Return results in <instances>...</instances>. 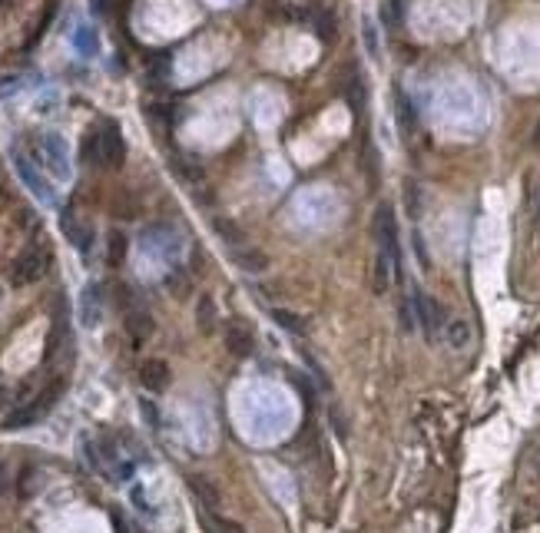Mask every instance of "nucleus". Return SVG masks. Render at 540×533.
I'll return each instance as SVG.
<instances>
[{
    "label": "nucleus",
    "mask_w": 540,
    "mask_h": 533,
    "mask_svg": "<svg viewBox=\"0 0 540 533\" xmlns=\"http://www.w3.org/2000/svg\"><path fill=\"white\" fill-rule=\"evenodd\" d=\"M411 305H415V318H418L424 338H428V341H437V338L444 335V328H448V315H444L441 302L415 289L411 291Z\"/></svg>",
    "instance_id": "f257e3e1"
},
{
    "label": "nucleus",
    "mask_w": 540,
    "mask_h": 533,
    "mask_svg": "<svg viewBox=\"0 0 540 533\" xmlns=\"http://www.w3.org/2000/svg\"><path fill=\"white\" fill-rule=\"evenodd\" d=\"M375 239H378V252H385L398 269H401V249H398V222H394V209L388 202H381L375 213Z\"/></svg>",
    "instance_id": "f03ea898"
},
{
    "label": "nucleus",
    "mask_w": 540,
    "mask_h": 533,
    "mask_svg": "<svg viewBox=\"0 0 540 533\" xmlns=\"http://www.w3.org/2000/svg\"><path fill=\"white\" fill-rule=\"evenodd\" d=\"M100 166L103 169H120L126 159V139H123L120 126L113 120H106L100 129Z\"/></svg>",
    "instance_id": "7ed1b4c3"
},
{
    "label": "nucleus",
    "mask_w": 540,
    "mask_h": 533,
    "mask_svg": "<svg viewBox=\"0 0 540 533\" xmlns=\"http://www.w3.org/2000/svg\"><path fill=\"white\" fill-rule=\"evenodd\" d=\"M44 272H46V255L44 252H24L20 259L10 265V285H33L37 278H44Z\"/></svg>",
    "instance_id": "20e7f679"
},
{
    "label": "nucleus",
    "mask_w": 540,
    "mask_h": 533,
    "mask_svg": "<svg viewBox=\"0 0 540 533\" xmlns=\"http://www.w3.org/2000/svg\"><path fill=\"white\" fill-rule=\"evenodd\" d=\"M225 252H229V259H232L236 269H242V272H249V275H262L265 269H269V255H265L262 249L249 245V242L232 245V249H225Z\"/></svg>",
    "instance_id": "39448f33"
},
{
    "label": "nucleus",
    "mask_w": 540,
    "mask_h": 533,
    "mask_svg": "<svg viewBox=\"0 0 540 533\" xmlns=\"http://www.w3.org/2000/svg\"><path fill=\"white\" fill-rule=\"evenodd\" d=\"M225 348L232 351L236 358H249V354H252L255 335H252V328H249L242 318H229V321H225Z\"/></svg>",
    "instance_id": "423d86ee"
},
{
    "label": "nucleus",
    "mask_w": 540,
    "mask_h": 533,
    "mask_svg": "<svg viewBox=\"0 0 540 533\" xmlns=\"http://www.w3.org/2000/svg\"><path fill=\"white\" fill-rule=\"evenodd\" d=\"M14 166H17V172H20V179L27 183V189H31L33 196L40 199V202H46V206H50V202H53V189H50V183H46L44 176L37 172V169H33V163H31V159H27L24 152H14Z\"/></svg>",
    "instance_id": "0eeeda50"
},
{
    "label": "nucleus",
    "mask_w": 540,
    "mask_h": 533,
    "mask_svg": "<svg viewBox=\"0 0 540 533\" xmlns=\"http://www.w3.org/2000/svg\"><path fill=\"white\" fill-rule=\"evenodd\" d=\"M186 487H189V494L195 497V503H199L202 510L219 514V507H223V494H219V487L212 484L209 477H202V473H189V477H186Z\"/></svg>",
    "instance_id": "6e6552de"
},
{
    "label": "nucleus",
    "mask_w": 540,
    "mask_h": 533,
    "mask_svg": "<svg viewBox=\"0 0 540 533\" xmlns=\"http://www.w3.org/2000/svg\"><path fill=\"white\" fill-rule=\"evenodd\" d=\"M60 232L73 242V249L80 252V255H90L93 249V228L87 226V222H80L73 213H63L60 215Z\"/></svg>",
    "instance_id": "1a4fd4ad"
},
{
    "label": "nucleus",
    "mask_w": 540,
    "mask_h": 533,
    "mask_svg": "<svg viewBox=\"0 0 540 533\" xmlns=\"http://www.w3.org/2000/svg\"><path fill=\"white\" fill-rule=\"evenodd\" d=\"M44 159H46V166L53 169L60 179H67L70 176V156H67V143H63L57 133H46L44 136Z\"/></svg>",
    "instance_id": "9d476101"
},
{
    "label": "nucleus",
    "mask_w": 540,
    "mask_h": 533,
    "mask_svg": "<svg viewBox=\"0 0 540 533\" xmlns=\"http://www.w3.org/2000/svg\"><path fill=\"white\" fill-rule=\"evenodd\" d=\"M139 381H143V388L153 391V395H159L169 388V365L159 361V358H150V361H143L139 368Z\"/></svg>",
    "instance_id": "9b49d317"
},
{
    "label": "nucleus",
    "mask_w": 540,
    "mask_h": 533,
    "mask_svg": "<svg viewBox=\"0 0 540 533\" xmlns=\"http://www.w3.org/2000/svg\"><path fill=\"white\" fill-rule=\"evenodd\" d=\"M153 328H156V325H153V315L143 305H136V308L126 311V332H130V338H133L136 345H143V341L153 335Z\"/></svg>",
    "instance_id": "f8f14e48"
},
{
    "label": "nucleus",
    "mask_w": 540,
    "mask_h": 533,
    "mask_svg": "<svg viewBox=\"0 0 540 533\" xmlns=\"http://www.w3.org/2000/svg\"><path fill=\"white\" fill-rule=\"evenodd\" d=\"M80 315H83V325H100V315H103V295H100V285H96V282H90V285L83 289Z\"/></svg>",
    "instance_id": "ddd939ff"
},
{
    "label": "nucleus",
    "mask_w": 540,
    "mask_h": 533,
    "mask_svg": "<svg viewBox=\"0 0 540 533\" xmlns=\"http://www.w3.org/2000/svg\"><path fill=\"white\" fill-rule=\"evenodd\" d=\"M272 318H275V325L282 332H288V335H295V338H302L308 332V321L302 318V315H295V311H288V308H272Z\"/></svg>",
    "instance_id": "4468645a"
},
{
    "label": "nucleus",
    "mask_w": 540,
    "mask_h": 533,
    "mask_svg": "<svg viewBox=\"0 0 540 533\" xmlns=\"http://www.w3.org/2000/svg\"><path fill=\"white\" fill-rule=\"evenodd\" d=\"M126 249H130L126 235H123L120 228H113V232L106 235V262H110L113 269H120L123 259H126Z\"/></svg>",
    "instance_id": "2eb2a0df"
},
{
    "label": "nucleus",
    "mask_w": 540,
    "mask_h": 533,
    "mask_svg": "<svg viewBox=\"0 0 540 533\" xmlns=\"http://www.w3.org/2000/svg\"><path fill=\"white\" fill-rule=\"evenodd\" d=\"M40 417H44V414L37 411V404H24V408H17V411L3 421V427H7V431H24V427L37 424Z\"/></svg>",
    "instance_id": "dca6fc26"
},
{
    "label": "nucleus",
    "mask_w": 540,
    "mask_h": 533,
    "mask_svg": "<svg viewBox=\"0 0 540 533\" xmlns=\"http://www.w3.org/2000/svg\"><path fill=\"white\" fill-rule=\"evenodd\" d=\"M195 321H199V328H202L206 335L216 328L219 315H216V302H212V295H199V302H195Z\"/></svg>",
    "instance_id": "f3484780"
},
{
    "label": "nucleus",
    "mask_w": 540,
    "mask_h": 533,
    "mask_svg": "<svg viewBox=\"0 0 540 533\" xmlns=\"http://www.w3.org/2000/svg\"><path fill=\"white\" fill-rule=\"evenodd\" d=\"M444 338H448V345L454 351L467 348V341H471V325H467L464 318H451L448 328H444Z\"/></svg>",
    "instance_id": "a211bd4d"
},
{
    "label": "nucleus",
    "mask_w": 540,
    "mask_h": 533,
    "mask_svg": "<svg viewBox=\"0 0 540 533\" xmlns=\"http://www.w3.org/2000/svg\"><path fill=\"white\" fill-rule=\"evenodd\" d=\"M113 213L120 215V219H136V213H139V206H136V199L126 192V189H120L116 196H113Z\"/></svg>",
    "instance_id": "6ab92c4d"
},
{
    "label": "nucleus",
    "mask_w": 540,
    "mask_h": 533,
    "mask_svg": "<svg viewBox=\"0 0 540 533\" xmlns=\"http://www.w3.org/2000/svg\"><path fill=\"white\" fill-rule=\"evenodd\" d=\"M398 120H401V129H405V133H415V126H418V116H415V107L408 103L405 93H398Z\"/></svg>",
    "instance_id": "aec40b11"
},
{
    "label": "nucleus",
    "mask_w": 540,
    "mask_h": 533,
    "mask_svg": "<svg viewBox=\"0 0 540 533\" xmlns=\"http://www.w3.org/2000/svg\"><path fill=\"white\" fill-rule=\"evenodd\" d=\"M166 289L176 291V298H186L189 295V275L182 272V269H173V272L166 275Z\"/></svg>",
    "instance_id": "412c9836"
},
{
    "label": "nucleus",
    "mask_w": 540,
    "mask_h": 533,
    "mask_svg": "<svg viewBox=\"0 0 540 533\" xmlns=\"http://www.w3.org/2000/svg\"><path fill=\"white\" fill-rule=\"evenodd\" d=\"M83 159L90 163V166H100V133L90 129L87 139H83Z\"/></svg>",
    "instance_id": "4be33fe9"
},
{
    "label": "nucleus",
    "mask_w": 540,
    "mask_h": 533,
    "mask_svg": "<svg viewBox=\"0 0 540 533\" xmlns=\"http://www.w3.org/2000/svg\"><path fill=\"white\" fill-rule=\"evenodd\" d=\"M116 302H120V308L123 311H130V308H136V305H139V298H136V291L130 289V285H116Z\"/></svg>",
    "instance_id": "5701e85b"
},
{
    "label": "nucleus",
    "mask_w": 540,
    "mask_h": 533,
    "mask_svg": "<svg viewBox=\"0 0 540 533\" xmlns=\"http://www.w3.org/2000/svg\"><path fill=\"white\" fill-rule=\"evenodd\" d=\"M329 417H331V424L338 427V437H345V434H348V421H345V411H342V404H331Z\"/></svg>",
    "instance_id": "b1692460"
},
{
    "label": "nucleus",
    "mask_w": 540,
    "mask_h": 533,
    "mask_svg": "<svg viewBox=\"0 0 540 533\" xmlns=\"http://www.w3.org/2000/svg\"><path fill=\"white\" fill-rule=\"evenodd\" d=\"M76 46H80L83 53H93V50H96V37H93V30L80 27V33H76Z\"/></svg>",
    "instance_id": "393cba45"
},
{
    "label": "nucleus",
    "mask_w": 540,
    "mask_h": 533,
    "mask_svg": "<svg viewBox=\"0 0 540 533\" xmlns=\"http://www.w3.org/2000/svg\"><path fill=\"white\" fill-rule=\"evenodd\" d=\"M365 40H368V53H372V60H378V33H375V27H372V20H365Z\"/></svg>",
    "instance_id": "a878e982"
},
{
    "label": "nucleus",
    "mask_w": 540,
    "mask_h": 533,
    "mask_svg": "<svg viewBox=\"0 0 540 533\" xmlns=\"http://www.w3.org/2000/svg\"><path fill=\"white\" fill-rule=\"evenodd\" d=\"M139 408H143V417H146L153 427H159V414H156V408H153V401H139Z\"/></svg>",
    "instance_id": "bb28decb"
},
{
    "label": "nucleus",
    "mask_w": 540,
    "mask_h": 533,
    "mask_svg": "<svg viewBox=\"0 0 540 533\" xmlns=\"http://www.w3.org/2000/svg\"><path fill=\"white\" fill-rule=\"evenodd\" d=\"M14 90H20V80L17 76H0V96H7Z\"/></svg>",
    "instance_id": "cd10ccee"
},
{
    "label": "nucleus",
    "mask_w": 540,
    "mask_h": 533,
    "mask_svg": "<svg viewBox=\"0 0 540 533\" xmlns=\"http://www.w3.org/2000/svg\"><path fill=\"white\" fill-rule=\"evenodd\" d=\"M7 487H10V473H7V467L0 464V494H3Z\"/></svg>",
    "instance_id": "c85d7f7f"
},
{
    "label": "nucleus",
    "mask_w": 540,
    "mask_h": 533,
    "mask_svg": "<svg viewBox=\"0 0 540 533\" xmlns=\"http://www.w3.org/2000/svg\"><path fill=\"white\" fill-rule=\"evenodd\" d=\"M534 146L540 150V123H537V129H534Z\"/></svg>",
    "instance_id": "c756f323"
},
{
    "label": "nucleus",
    "mask_w": 540,
    "mask_h": 533,
    "mask_svg": "<svg viewBox=\"0 0 540 533\" xmlns=\"http://www.w3.org/2000/svg\"><path fill=\"white\" fill-rule=\"evenodd\" d=\"M537 228H540V206H537Z\"/></svg>",
    "instance_id": "7c9ffc66"
},
{
    "label": "nucleus",
    "mask_w": 540,
    "mask_h": 533,
    "mask_svg": "<svg viewBox=\"0 0 540 533\" xmlns=\"http://www.w3.org/2000/svg\"><path fill=\"white\" fill-rule=\"evenodd\" d=\"M0 3H3V0H0Z\"/></svg>",
    "instance_id": "2f4dec72"
}]
</instances>
